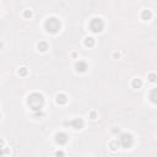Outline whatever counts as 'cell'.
<instances>
[{
	"mask_svg": "<svg viewBox=\"0 0 157 157\" xmlns=\"http://www.w3.org/2000/svg\"><path fill=\"white\" fill-rule=\"evenodd\" d=\"M119 145L123 147V149H130L134 144V139H133V135L129 133H123L120 134L119 136Z\"/></svg>",
	"mask_w": 157,
	"mask_h": 157,
	"instance_id": "277c9868",
	"label": "cell"
},
{
	"mask_svg": "<svg viewBox=\"0 0 157 157\" xmlns=\"http://www.w3.org/2000/svg\"><path fill=\"white\" fill-rule=\"evenodd\" d=\"M33 117L34 118H42V117H44V113H43L42 109H40V111H36V112H33Z\"/></svg>",
	"mask_w": 157,
	"mask_h": 157,
	"instance_id": "e0dca14e",
	"label": "cell"
},
{
	"mask_svg": "<svg viewBox=\"0 0 157 157\" xmlns=\"http://www.w3.org/2000/svg\"><path fill=\"white\" fill-rule=\"evenodd\" d=\"M55 102H56V104H59V106L66 104V102H68V96H66L65 93H58L55 97Z\"/></svg>",
	"mask_w": 157,
	"mask_h": 157,
	"instance_id": "ba28073f",
	"label": "cell"
},
{
	"mask_svg": "<svg viewBox=\"0 0 157 157\" xmlns=\"http://www.w3.org/2000/svg\"><path fill=\"white\" fill-rule=\"evenodd\" d=\"M104 28V22L101 17H93L92 20L90 21V30L93 33H101Z\"/></svg>",
	"mask_w": 157,
	"mask_h": 157,
	"instance_id": "3957f363",
	"label": "cell"
},
{
	"mask_svg": "<svg viewBox=\"0 0 157 157\" xmlns=\"http://www.w3.org/2000/svg\"><path fill=\"white\" fill-rule=\"evenodd\" d=\"M118 146H119V142H118V140H113L109 142V147H111V150L112 151H117Z\"/></svg>",
	"mask_w": 157,
	"mask_h": 157,
	"instance_id": "4fadbf2b",
	"label": "cell"
},
{
	"mask_svg": "<svg viewBox=\"0 0 157 157\" xmlns=\"http://www.w3.org/2000/svg\"><path fill=\"white\" fill-rule=\"evenodd\" d=\"M65 153L63 152V151H56L55 152V156H64Z\"/></svg>",
	"mask_w": 157,
	"mask_h": 157,
	"instance_id": "7402d4cb",
	"label": "cell"
},
{
	"mask_svg": "<svg viewBox=\"0 0 157 157\" xmlns=\"http://www.w3.org/2000/svg\"><path fill=\"white\" fill-rule=\"evenodd\" d=\"M48 43L47 42H44V40H40V42H38L37 43V49L39 50V52H42V53H44V52H47L48 50Z\"/></svg>",
	"mask_w": 157,
	"mask_h": 157,
	"instance_id": "9c48e42d",
	"label": "cell"
},
{
	"mask_svg": "<svg viewBox=\"0 0 157 157\" xmlns=\"http://www.w3.org/2000/svg\"><path fill=\"white\" fill-rule=\"evenodd\" d=\"M97 118H98V115H97V113L95 112V111L90 112V119H91V120H96Z\"/></svg>",
	"mask_w": 157,
	"mask_h": 157,
	"instance_id": "ac0fdd59",
	"label": "cell"
},
{
	"mask_svg": "<svg viewBox=\"0 0 157 157\" xmlns=\"http://www.w3.org/2000/svg\"><path fill=\"white\" fill-rule=\"evenodd\" d=\"M65 125H69V126H71L75 130H81L84 128V120L81 118H74L70 121H66Z\"/></svg>",
	"mask_w": 157,
	"mask_h": 157,
	"instance_id": "5b68a950",
	"label": "cell"
},
{
	"mask_svg": "<svg viewBox=\"0 0 157 157\" xmlns=\"http://www.w3.org/2000/svg\"><path fill=\"white\" fill-rule=\"evenodd\" d=\"M131 86H133V89H140L141 86H142V81L140 79H134L131 81Z\"/></svg>",
	"mask_w": 157,
	"mask_h": 157,
	"instance_id": "7c38bea8",
	"label": "cell"
},
{
	"mask_svg": "<svg viewBox=\"0 0 157 157\" xmlns=\"http://www.w3.org/2000/svg\"><path fill=\"white\" fill-rule=\"evenodd\" d=\"M54 140H55V142L58 144V145H65L66 142H68L69 140V136H68V134H65L63 133V131H59V133H56L55 134V137H54Z\"/></svg>",
	"mask_w": 157,
	"mask_h": 157,
	"instance_id": "8992f818",
	"label": "cell"
},
{
	"mask_svg": "<svg viewBox=\"0 0 157 157\" xmlns=\"http://www.w3.org/2000/svg\"><path fill=\"white\" fill-rule=\"evenodd\" d=\"M17 74H19L20 76H26V75L28 74V69H27V68H25V66H22V68L19 69Z\"/></svg>",
	"mask_w": 157,
	"mask_h": 157,
	"instance_id": "9a60e30c",
	"label": "cell"
},
{
	"mask_svg": "<svg viewBox=\"0 0 157 157\" xmlns=\"http://www.w3.org/2000/svg\"><path fill=\"white\" fill-rule=\"evenodd\" d=\"M27 104L33 112L40 111L44 106V97H43V95H40L38 92H33L27 97Z\"/></svg>",
	"mask_w": 157,
	"mask_h": 157,
	"instance_id": "6da1fadb",
	"label": "cell"
},
{
	"mask_svg": "<svg viewBox=\"0 0 157 157\" xmlns=\"http://www.w3.org/2000/svg\"><path fill=\"white\" fill-rule=\"evenodd\" d=\"M0 147H4V140L0 139Z\"/></svg>",
	"mask_w": 157,
	"mask_h": 157,
	"instance_id": "603a6c76",
	"label": "cell"
},
{
	"mask_svg": "<svg viewBox=\"0 0 157 157\" xmlns=\"http://www.w3.org/2000/svg\"><path fill=\"white\" fill-rule=\"evenodd\" d=\"M156 93H157V90L156 89H153L152 91H151V92H150V98H151V102H152V103H156L157 102V97H156Z\"/></svg>",
	"mask_w": 157,
	"mask_h": 157,
	"instance_id": "5bb4252c",
	"label": "cell"
},
{
	"mask_svg": "<svg viewBox=\"0 0 157 157\" xmlns=\"http://www.w3.org/2000/svg\"><path fill=\"white\" fill-rule=\"evenodd\" d=\"M149 81H151V82H155V81H156V75L153 73H151L149 75Z\"/></svg>",
	"mask_w": 157,
	"mask_h": 157,
	"instance_id": "d6986e66",
	"label": "cell"
},
{
	"mask_svg": "<svg viewBox=\"0 0 157 157\" xmlns=\"http://www.w3.org/2000/svg\"><path fill=\"white\" fill-rule=\"evenodd\" d=\"M87 69H89V65H87L86 61L79 60L75 63V70L77 73H85V71H87Z\"/></svg>",
	"mask_w": 157,
	"mask_h": 157,
	"instance_id": "52a82bcc",
	"label": "cell"
},
{
	"mask_svg": "<svg viewBox=\"0 0 157 157\" xmlns=\"http://www.w3.org/2000/svg\"><path fill=\"white\" fill-rule=\"evenodd\" d=\"M0 118H1V113H0Z\"/></svg>",
	"mask_w": 157,
	"mask_h": 157,
	"instance_id": "d4e9b609",
	"label": "cell"
},
{
	"mask_svg": "<svg viewBox=\"0 0 157 157\" xmlns=\"http://www.w3.org/2000/svg\"><path fill=\"white\" fill-rule=\"evenodd\" d=\"M3 149H4V147H0V156H1V155H6V153H9L8 150H3Z\"/></svg>",
	"mask_w": 157,
	"mask_h": 157,
	"instance_id": "44dd1931",
	"label": "cell"
},
{
	"mask_svg": "<svg viewBox=\"0 0 157 157\" xmlns=\"http://www.w3.org/2000/svg\"><path fill=\"white\" fill-rule=\"evenodd\" d=\"M3 48V43H1V42H0V49Z\"/></svg>",
	"mask_w": 157,
	"mask_h": 157,
	"instance_id": "cb8c5ba5",
	"label": "cell"
},
{
	"mask_svg": "<svg viewBox=\"0 0 157 157\" xmlns=\"http://www.w3.org/2000/svg\"><path fill=\"white\" fill-rule=\"evenodd\" d=\"M151 17H152V12L150 10H142V12H141V19L142 20L144 21L151 20Z\"/></svg>",
	"mask_w": 157,
	"mask_h": 157,
	"instance_id": "30bf717a",
	"label": "cell"
},
{
	"mask_svg": "<svg viewBox=\"0 0 157 157\" xmlns=\"http://www.w3.org/2000/svg\"><path fill=\"white\" fill-rule=\"evenodd\" d=\"M32 16H33V14H32V11H31V10H25V11H24V17H25V19L30 20Z\"/></svg>",
	"mask_w": 157,
	"mask_h": 157,
	"instance_id": "2e32d148",
	"label": "cell"
},
{
	"mask_svg": "<svg viewBox=\"0 0 157 157\" xmlns=\"http://www.w3.org/2000/svg\"><path fill=\"white\" fill-rule=\"evenodd\" d=\"M113 58H114V59H119V58H120V53H119V52H114V53H113Z\"/></svg>",
	"mask_w": 157,
	"mask_h": 157,
	"instance_id": "ffe728a7",
	"label": "cell"
},
{
	"mask_svg": "<svg viewBox=\"0 0 157 157\" xmlns=\"http://www.w3.org/2000/svg\"><path fill=\"white\" fill-rule=\"evenodd\" d=\"M61 27V24L58 17H48L44 22V30L48 33H52V34H55V33L59 32V30Z\"/></svg>",
	"mask_w": 157,
	"mask_h": 157,
	"instance_id": "7a4b0ae2",
	"label": "cell"
},
{
	"mask_svg": "<svg viewBox=\"0 0 157 157\" xmlns=\"http://www.w3.org/2000/svg\"><path fill=\"white\" fill-rule=\"evenodd\" d=\"M84 44L86 47H89V48H92L93 45H95V38L92 37H86L84 39Z\"/></svg>",
	"mask_w": 157,
	"mask_h": 157,
	"instance_id": "8fae6325",
	"label": "cell"
}]
</instances>
